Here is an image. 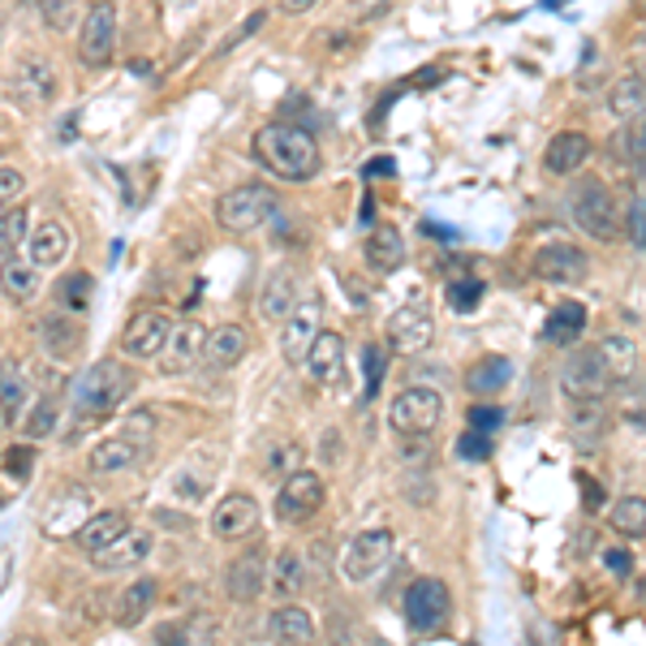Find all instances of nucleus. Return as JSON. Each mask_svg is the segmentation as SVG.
<instances>
[{
    "instance_id": "obj_1",
    "label": "nucleus",
    "mask_w": 646,
    "mask_h": 646,
    "mask_svg": "<svg viewBox=\"0 0 646 646\" xmlns=\"http://www.w3.org/2000/svg\"><path fill=\"white\" fill-rule=\"evenodd\" d=\"M250 147H254V160L281 181H311L323 164L320 143H315V134L306 125H263Z\"/></svg>"
},
{
    "instance_id": "obj_2",
    "label": "nucleus",
    "mask_w": 646,
    "mask_h": 646,
    "mask_svg": "<svg viewBox=\"0 0 646 646\" xmlns=\"http://www.w3.org/2000/svg\"><path fill=\"white\" fill-rule=\"evenodd\" d=\"M569 211H573L577 229L586 238H595V242H616L625 233L616 195L607 190L604 177H577V186L569 190Z\"/></svg>"
},
{
    "instance_id": "obj_3",
    "label": "nucleus",
    "mask_w": 646,
    "mask_h": 646,
    "mask_svg": "<svg viewBox=\"0 0 646 646\" xmlns=\"http://www.w3.org/2000/svg\"><path fill=\"white\" fill-rule=\"evenodd\" d=\"M445 393L431 384H405L388 405V427L402 440H427L440 423H445Z\"/></svg>"
},
{
    "instance_id": "obj_4",
    "label": "nucleus",
    "mask_w": 646,
    "mask_h": 646,
    "mask_svg": "<svg viewBox=\"0 0 646 646\" xmlns=\"http://www.w3.org/2000/svg\"><path fill=\"white\" fill-rule=\"evenodd\" d=\"M129 393H134L129 366L104 358V363L82 371V379L74 384V405H79L82 418H104V414H113Z\"/></svg>"
},
{
    "instance_id": "obj_5",
    "label": "nucleus",
    "mask_w": 646,
    "mask_h": 646,
    "mask_svg": "<svg viewBox=\"0 0 646 646\" xmlns=\"http://www.w3.org/2000/svg\"><path fill=\"white\" fill-rule=\"evenodd\" d=\"M277 190L272 186H263V181H246V186H233L229 195H220L216 202V220H220V229H229V233H254V229H263L268 220H277Z\"/></svg>"
},
{
    "instance_id": "obj_6",
    "label": "nucleus",
    "mask_w": 646,
    "mask_h": 646,
    "mask_svg": "<svg viewBox=\"0 0 646 646\" xmlns=\"http://www.w3.org/2000/svg\"><path fill=\"white\" fill-rule=\"evenodd\" d=\"M448 612H452V595L440 577H414L402 595V616L414 634H436L445 629Z\"/></svg>"
},
{
    "instance_id": "obj_7",
    "label": "nucleus",
    "mask_w": 646,
    "mask_h": 646,
    "mask_svg": "<svg viewBox=\"0 0 646 646\" xmlns=\"http://www.w3.org/2000/svg\"><path fill=\"white\" fill-rule=\"evenodd\" d=\"M393 548H397L393 530H384V525H375V530H358V534L345 543V552H341V577H345L350 586L371 582L379 569L393 561Z\"/></svg>"
},
{
    "instance_id": "obj_8",
    "label": "nucleus",
    "mask_w": 646,
    "mask_h": 646,
    "mask_svg": "<svg viewBox=\"0 0 646 646\" xmlns=\"http://www.w3.org/2000/svg\"><path fill=\"white\" fill-rule=\"evenodd\" d=\"M117 52V9L113 0H95L86 13H82V31H79V56L82 65L91 70H104Z\"/></svg>"
},
{
    "instance_id": "obj_9",
    "label": "nucleus",
    "mask_w": 646,
    "mask_h": 646,
    "mask_svg": "<svg viewBox=\"0 0 646 646\" xmlns=\"http://www.w3.org/2000/svg\"><path fill=\"white\" fill-rule=\"evenodd\" d=\"M323 479L315 475V470H293V475H284L281 491H277V518H281L284 525H302L311 522L315 513L323 509Z\"/></svg>"
},
{
    "instance_id": "obj_10",
    "label": "nucleus",
    "mask_w": 646,
    "mask_h": 646,
    "mask_svg": "<svg viewBox=\"0 0 646 646\" xmlns=\"http://www.w3.org/2000/svg\"><path fill=\"white\" fill-rule=\"evenodd\" d=\"M607 388H612V379H607L604 358H600L595 345L577 350V354L561 366V393H565V402H600Z\"/></svg>"
},
{
    "instance_id": "obj_11",
    "label": "nucleus",
    "mask_w": 646,
    "mask_h": 646,
    "mask_svg": "<svg viewBox=\"0 0 646 646\" xmlns=\"http://www.w3.org/2000/svg\"><path fill=\"white\" fill-rule=\"evenodd\" d=\"M56 70H52V61L40 56V52H31V56H22L18 65H13V74H9V91L27 104V108H43V104H52L56 100Z\"/></svg>"
},
{
    "instance_id": "obj_12",
    "label": "nucleus",
    "mask_w": 646,
    "mask_h": 646,
    "mask_svg": "<svg viewBox=\"0 0 646 646\" xmlns=\"http://www.w3.org/2000/svg\"><path fill=\"white\" fill-rule=\"evenodd\" d=\"M323 332V302L320 298H302L289 315H284V332H281V354L284 363L302 366L306 350L315 345V336Z\"/></svg>"
},
{
    "instance_id": "obj_13",
    "label": "nucleus",
    "mask_w": 646,
    "mask_h": 646,
    "mask_svg": "<svg viewBox=\"0 0 646 646\" xmlns=\"http://www.w3.org/2000/svg\"><path fill=\"white\" fill-rule=\"evenodd\" d=\"M259 530V500L250 491H229L216 509H211V534L233 543V539H246Z\"/></svg>"
},
{
    "instance_id": "obj_14",
    "label": "nucleus",
    "mask_w": 646,
    "mask_h": 646,
    "mask_svg": "<svg viewBox=\"0 0 646 646\" xmlns=\"http://www.w3.org/2000/svg\"><path fill=\"white\" fill-rule=\"evenodd\" d=\"M202 345H207V327L199 320L173 323L168 345L160 350V375H186L190 366H199Z\"/></svg>"
},
{
    "instance_id": "obj_15",
    "label": "nucleus",
    "mask_w": 646,
    "mask_h": 646,
    "mask_svg": "<svg viewBox=\"0 0 646 646\" xmlns=\"http://www.w3.org/2000/svg\"><path fill=\"white\" fill-rule=\"evenodd\" d=\"M534 277L548 284L586 281V254L573 242H548L534 250Z\"/></svg>"
},
{
    "instance_id": "obj_16",
    "label": "nucleus",
    "mask_w": 646,
    "mask_h": 646,
    "mask_svg": "<svg viewBox=\"0 0 646 646\" xmlns=\"http://www.w3.org/2000/svg\"><path fill=\"white\" fill-rule=\"evenodd\" d=\"M168 332H173V320L164 311H138L125 323L122 350L129 358H160V350L168 345Z\"/></svg>"
},
{
    "instance_id": "obj_17",
    "label": "nucleus",
    "mask_w": 646,
    "mask_h": 646,
    "mask_svg": "<svg viewBox=\"0 0 646 646\" xmlns=\"http://www.w3.org/2000/svg\"><path fill=\"white\" fill-rule=\"evenodd\" d=\"M388 345H393V354H423L427 345H431V336H436V323L431 315L423 311V306H402V311H393V320H388Z\"/></svg>"
},
{
    "instance_id": "obj_18",
    "label": "nucleus",
    "mask_w": 646,
    "mask_h": 646,
    "mask_svg": "<svg viewBox=\"0 0 646 646\" xmlns=\"http://www.w3.org/2000/svg\"><path fill=\"white\" fill-rule=\"evenodd\" d=\"M302 366H306V375L315 384H323V388L327 384H341L345 379V336L341 332H320L315 345L306 350Z\"/></svg>"
},
{
    "instance_id": "obj_19",
    "label": "nucleus",
    "mask_w": 646,
    "mask_h": 646,
    "mask_svg": "<svg viewBox=\"0 0 646 646\" xmlns=\"http://www.w3.org/2000/svg\"><path fill=\"white\" fill-rule=\"evenodd\" d=\"M246 327L242 323H220L207 332V345H202V366L207 371H233L246 358Z\"/></svg>"
},
{
    "instance_id": "obj_20",
    "label": "nucleus",
    "mask_w": 646,
    "mask_h": 646,
    "mask_svg": "<svg viewBox=\"0 0 646 646\" xmlns=\"http://www.w3.org/2000/svg\"><path fill=\"white\" fill-rule=\"evenodd\" d=\"M27 402H31V375L18 358H4L0 363V423L4 427H18L22 414H27Z\"/></svg>"
},
{
    "instance_id": "obj_21",
    "label": "nucleus",
    "mask_w": 646,
    "mask_h": 646,
    "mask_svg": "<svg viewBox=\"0 0 646 646\" xmlns=\"http://www.w3.org/2000/svg\"><path fill=\"white\" fill-rule=\"evenodd\" d=\"M152 548H156L152 530L129 525V530H122V534H117L104 552H95V565L100 569H134V565H143V561L152 556Z\"/></svg>"
},
{
    "instance_id": "obj_22",
    "label": "nucleus",
    "mask_w": 646,
    "mask_h": 646,
    "mask_svg": "<svg viewBox=\"0 0 646 646\" xmlns=\"http://www.w3.org/2000/svg\"><path fill=\"white\" fill-rule=\"evenodd\" d=\"M70 250H74V229L65 225V220H43L40 229L31 233V263L35 268H61L65 259H70Z\"/></svg>"
},
{
    "instance_id": "obj_23",
    "label": "nucleus",
    "mask_w": 646,
    "mask_h": 646,
    "mask_svg": "<svg viewBox=\"0 0 646 646\" xmlns=\"http://www.w3.org/2000/svg\"><path fill=\"white\" fill-rule=\"evenodd\" d=\"M143 452H147V448L138 445V440H129L125 431L104 436L100 445L91 448V470H95V475H122V470H134V466L143 461Z\"/></svg>"
},
{
    "instance_id": "obj_24",
    "label": "nucleus",
    "mask_w": 646,
    "mask_h": 646,
    "mask_svg": "<svg viewBox=\"0 0 646 646\" xmlns=\"http://www.w3.org/2000/svg\"><path fill=\"white\" fill-rule=\"evenodd\" d=\"M263 586H268V561H263V552H246V556H238V561L229 565V577H225L229 600L250 604V600L263 595Z\"/></svg>"
},
{
    "instance_id": "obj_25",
    "label": "nucleus",
    "mask_w": 646,
    "mask_h": 646,
    "mask_svg": "<svg viewBox=\"0 0 646 646\" xmlns=\"http://www.w3.org/2000/svg\"><path fill=\"white\" fill-rule=\"evenodd\" d=\"M586 160H591V138L577 134V129L556 134V138L548 143V152H543V168H548L552 177H573Z\"/></svg>"
},
{
    "instance_id": "obj_26",
    "label": "nucleus",
    "mask_w": 646,
    "mask_h": 646,
    "mask_svg": "<svg viewBox=\"0 0 646 646\" xmlns=\"http://www.w3.org/2000/svg\"><path fill=\"white\" fill-rule=\"evenodd\" d=\"M298 298H302V289H298V277L293 272H272L268 281H263V289H259V315L268 323L284 320L293 306H298Z\"/></svg>"
},
{
    "instance_id": "obj_27",
    "label": "nucleus",
    "mask_w": 646,
    "mask_h": 646,
    "mask_svg": "<svg viewBox=\"0 0 646 646\" xmlns=\"http://www.w3.org/2000/svg\"><path fill=\"white\" fill-rule=\"evenodd\" d=\"M366 263L375 268V272H397L405 263V238L402 229H393V225H375L371 229V238H366Z\"/></svg>"
},
{
    "instance_id": "obj_28",
    "label": "nucleus",
    "mask_w": 646,
    "mask_h": 646,
    "mask_svg": "<svg viewBox=\"0 0 646 646\" xmlns=\"http://www.w3.org/2000/svg\"><path fill=\"white\" fill-rule=\"evenodd\" d=\"M122 530H129V518H125L122 509H108V513H91L86 522L79 525V548L86 552V556H95V552H104Z\"/></svg>"
},
{
    "instance_id": "obj_29",
    "label": "nucleus",
    "mask_w": 646,
    "mask_h": 646,
    "mask_svg": "<svg viewBox=\"0 0 646 646\" xmlns=\"http://www.w3.org/2000/svg\"><path fill=\"white\" fill-rule=\"evenodd\" d=\"M595 350H600V358H604V371H607V379H612V388L634 379V371H638V350H634L629 336L612 332V336H604Z\"/></svg>"
},
{
    "instance_id": "obj_30",
    "label": "nucleus",
    "mask_w": 646,
    "mask_h": 646,
    "mask_svg": "<svg viewBox=\"0 0 646 646\" xmlns=\"http://www.w3.org/2000/svg\"><path fill=\"white\" fill-rule=\"evenodd\" d=\"M607 108L616 122H634L646 113V74H621L607 91Z\"/></svg>"
},
{
    "instance_id": "obj_31",
    "label": "nucleus",
    "mask_w": 646,
    "mask_h": 646,
    "mask_svg": "<svg viewBox=\"0 0 646 646\" xmlns=\"http://www.w3.org/2000/svg\"><path fill=\"white\" fill-rule=\"evenodd\" d=\"M268 634L277 638V643H315V621H311V612L298 604L277 607L272 616H268Z\"/></svg>"
},
{
    "instance_id": "obj_32",
    "label": "nucleus",
    "mask_w": 646,
    "mask_h": 646,
    "mask_svg": "<svg viewBox=\"0 0 646 646\" xmlns=\"http://www.w3.org/2000/svg\"><path fill=\"white\" fill-rule=\"evenodd\" d=\"M152 604H156V582H152V577H138V582H129L122 595H117V612H113V621H117L122 629H134V625L147 621Z\"/></svg>"
},
{
    "instance_id": "obj_33",
    "label": "nucleus",
    "mask_w": 646,
    "mask_h": 646,
    "mask_svg": "<svg viewBox=\"0 0 646 646\" xmlns=\"http://www.w3.org/2000/svg\"><path fill=\"white\" fill-rule=\"evenodd\" d=\"M582 332H586V306H582V302H561V306L543 320V341H548V345H577Z\"/></svg>"
},
{
    "instance_id": "obj_34",
    "label": "nucleus",
    "mask_w": 646,
    "mask_h": 646,
    "mask_svg": "<svg viewBox=\"0 0 646 646\" xmlns=\"http://www.w3.org/2000/svg\"><path fill=\"white\" fill-rule=\"evenodd\" d=\"M509 379H513V363H509L504 354H487V358H479V363L470 366L466 388H470L475 397H491V393H500Z\"/></svg>"
},
{
    "instance_id": "obj_35",
    "label": "nucleus",
    "mask_w": 646,
    "mask_h": 646,
    "mask_svg": "<svg viewBox=\"0 0 646 646\" xmlns=\"http://www.w3.org/2000/svg\"><path fill=\"white\" fill-rule=\"evenodd\" d=\"M268 586L277 600H298L302 586H306V565L298 552H281L272 565H268Z\"/></svg>"
},
{
    "instance_id": "obj_36",
    "label": "nucleus",
    "mask_w": 646,
    "mask_h": 646,
    "mask_svg": "<svg viewBox=\"0 0 646 646\" xmlns=\"http://www.w3.org/2000/svg\"><path fill=\"white\" fill-rule=\"evenodd\" d=\"M569 431H573V440L577 445H600V436H604V423H607V409H604V397L600 402H569Z\"/></svg>"
},
{
    "instance_id": "obj_37",
    "label": "nucleus",
    "mask_w": 646,
    "mask_h": 646,
    "mask_svg": "<svg viewBox=\"0 0 646 646\" xmlns=\"http://www.w3.org/2000/svg\"><path fill=\"white\" fill-rule=\"evenodd\" d=\"M0 284L13 302H27L35 289H40V268L27 263L22 254H4V268H0Z\"/></svg>"
},
{
    "instance_id": "obj_38",
    "label": "nucleus",
    "mask_w": 646,
    "mask_h": 646,
    "mask_svg": "<svg viewBox=\"0 0 646 646\" xmlns=\"http://www.w3.org/2000/svg\"><path fill=\"white\" fill-rule=\"evenodd\" d=\"M607 522H612V530H616L621 539H643L646 534V496H621V500L612 504Z\"/></svg>"
},
{
    "instance_id": "obj_39",
    "label": "nucleus",
    "mask_w": 646,
    "mask_h": 646,
    "mask_svg": "<svg viewBox=\"0 0 646 646\" xmlns=\"http://www.w3.org/2000/svg\"><path fill=\"white\" fill-rule=\"evenodd\" d=\"M40 327H43V341H48V350H52L56 358H70V354H79L82 327L74 320H65V315H48Z\"/></svg>"
},
{
    "instance_id": "obj_40",
    "label": "nucleus",
    "mask_w": 646,
    "mask_h": 646,
    "mask_svg": "<svg viewBox=\"0 0 646 646\" xmlns=\"http://www.w3.org/2000/svg\"><path fill=\"white\" fill-rule=\"evenodd\" d=\"M27 229H31V216L27 207H13L0 216V254H13L18 246L27 242Z\"/></svg>"
},
{
    "instance_id": "obj_41",
    "label": "nucleus",
    "mask_w": 646,
    "mask_h": 646,
    "mask_svg": "<svg viewBox=\"0 0 646 646\" xmlns=\"http://www.w3.org/2000/svg\"><path fill=\"white\" fill-rule=\"evenodd\" d=\"M479 302H483V281H475V277H461V281L448 284V306H452L457 315H470Z\"/></svg>"
},
{
    "instance_id": "obj_42",
    "label": "nucleus",
    "mask_w": 646,
    "mask_h": 646,
    "mask_svg": "<svg viewBox=\"0 0 646 646\" xmlns=\"http://www.w3.org/2000/svg\"><path fill=\"white\" fill-rule=\"evenodd\" d=\"M56 414H61V402L56 397H43L35 405V414H27V436L31 440H48L52 431H56Z\"/></svg>"
},
{
    "instance_id": "obj_43",
    "label": "nucleus",
    "mask_w": 646,
    "mask_h": 646,
    "mask_svg": "<svg viewBox=\"0 0 646 646\" xmlns=\"http://www.w3.org/2000/svg\"><path fill=\"white\" fill-rule=\"evenodd\" d=\"M268 470L272 475H293V470H302V445H293V440H277V445L268 448Z\"/></svg>"
},
{
    "instance_id": "obj_44",
    "label": "nucleus",
    "mask_w": 646,
    "mask_h": 646,
    "mask_svg": "<svg viewBox=\"0 0 646 646\" xmlns=\"http://www.w3.org/2000/svg\"><path fill=\"white\" fill-rule=\"evenodd\" d=\"M625 160L646 173V113L625 125Z\"/></svg>"
},
{
    "instance_id": "obj_45",
    "label": "nucleus",
    "mask_w": 646,
    "mask_h": 646,
    "mask_svg": "<svg viewBox=\"0 0 646 646\" xmlns=\"http://www.w3.org/2000/svg\"><path fill=\"white\" fill-rule=\"evenodd\" d=\"M56 298H61V306L65 311H82L86 302H91V277H65V281L56 284Z\"/></svg>"
},
{
    "instance_id": "obj_46",
    "label": "nucleus",
    "mask_w": 646,
    "mask_h": 646,
    "mask_svg": "<svg viewBox=\"0 0 646 646\" xmlns=\"http://www.w3.org/2000/svg\"><path fill=\"white\" fill-rule=\"evenodd\" d=\"M625 238L634 250H646V195L629 202V216H625Z\"/></svg>"
},
{
    "instance_id": "obj_47",
    "label": "nucleus",
    "mask_w": 646,
    "mask_h": 646,
    "mask_svg": "<svg viewBox=\"0 0 646 646\" xmlns=\"http://www.w3.org/2000/svg\"><path fill=\"white\" fill-rule=\"evenodd\" d=\"M457 452L461 457H475V461H483L491 457V431H479V427H470L461 440H457Z\"/></svg>"
},
{
    "instance_id": "obj_48",
    "label": "nucleus",
    "mask_w": 646,
    "mask_h": 646,
    "mask_svg": "<svg viewBox=\"0 0 646 646\" xmlns=\"http://www.w3.org/2000/svg\"><path fill=\"white\" fill-rule=\"evenodd\" d=\"M22 195H27V177L18 168H0V207L18 202Z\"/></svg>"
},
{
    "instance_id": "obj_49",
    "label": "nucleus",
    "mask_w": 646,
    "mask_h": 646,
    "mask_svg": "<svg viewBox=\"0 0 646 646\" xmlns=\"http://www.w3.org/2000/svg\"><path fill=\"white\" fill-rule=\"evenodd\" d=\"M500 423H504V409H500V405H470V427L496 431Z\"/></svg>"
},
{
    "instance_id": "obj_50",
    "label": "nucleus",
    "mask_w": 646,
    "mask_h": 646,
    "mask_svg": "<svg viewBox=\"0 0 646 646\" xmlns=\"http://www.w3.org/2000/svg\"><path fill=\"white\" fill-rule=\"evenodd\" d=\"M363 366H366V393H375L379 388V375H384V350L379 345H366Z\"/></svg>"
},
{
    "instance_id": "obj_51",
    "label": "nucleus",
    "mask_w": 646,
    "mask_h": 646,
    "mask_svg": "<svg viewBox=\"0 0 646 646\" xmlns=\"http://www.w3.org/2000/svg\"><path fill=\"white\" fill-rule=\"evenodd\" d=\"M604 569L607 573H616V577H629V573H634V556H629L625 548H604Z\"/></svg>"
},
{
    "instance_id": "obj_52",
    "label": "nucleus",
    "mask_w": 646,
    "mask_h": 646,
    "mask_svg": "<svg viewBox=\"0 0 646 646\" xmlns=\"http://www.w3.org/2000/svg\"><path fill=\"white\" fill-rule=\"evenodd\" d=\"M4 466H9V475H13V479H27V475H31V466H35V452H31V448H13V452L4 457Z\"/></svg>"
},
{
    "instance_id": "obj_53",
    "label": "nucleus",
    "mask_w": 646,
    "mask_h": 646,
    "mask_svg": "<svg viewBox=\"0 0 646 646\" xmlns=\"http://www.w3.org/2000/svg\"><path fill=\"white\" fill-rule=\"evenodd\" d=\"M284 13H311L315 9V0H281Z\"/></svg>"
},
{
    "instance_id": "obj_54",
    "label": "nucleus",
    "mask_w": 646,
    "mask_h": 646,
    "mask_svg": "<svg viewBox=\"0 0 646 646\" xmlns=\"http://www.w3.org/2000/svg\"><path fill=\"white\" fill-rule=\"evenodd\" d=\"M634 595H638V600L646 604V577H638V582H634Z\"/></svg>"
},
{
    "instance_id": "obj_55",
    "label": "nucleus",
    "mask_w": 646,
    "mask_h": 646,
    "mask_svg": "<svg viewBox=\"0 0 646 646\" xmlns=\"http://www.w3.org/2000/svg\"><path fill=\"white\" fill-rule=\"evenodd\" d=\"M173 4H190V0H173Z\"/></svg>"
},
{
    "instance_id": "obj_56",
    "label": "nucleus",
    "mask_w": 646,
    "mask_h": 646,
    "mask_svg": "<svg viewBox=\"0 0 646 646\" xmlns=\"http://www.w3.org/2000/svg\"><path fill=\"white\" fill-rule=\"evenodd\" d=\"M0 216H4V207H0Z\"/></svg>"
}]
</instances>
